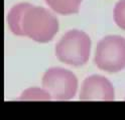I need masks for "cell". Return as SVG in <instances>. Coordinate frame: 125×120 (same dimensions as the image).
Listing matches in <instances>:
<instances>
[{
  "mask_svg": "<svg viewBox=\"0 0 125 120\" xmlns=\"http://www.w3.org/2000/svg\"><path fill=\"white\" fill-rule=\"evenodd\" d=\"M7 20L13 34L27 36L41 43L51 41L59 30V21L49 10L29 3L14 5Z\"/></svg>",
  "mask_w": 125,
  "mask_h": 120,
  "instance_id": "obj_1",
  "label": "cell"
},
{
  "mask_svg": "<svg viewBox=\"0 0 125 120\" xmlns=\"http://www.w3.org/2000/svg\"><path fill=\"white\" fill-rule=\"evenodd\" d=\"M91 39L81 30H70L56 45V55L60 61L72 66H83L88 62Z\"/></svg>",
  "mask_w": 125,
  "mask_h": 120,
  "instance_id": "obj_2",
  "label": "cell"
},
{
  "mask_svg": "<svg viewBox=\"0 0 125 120\" xmlns=\"http://www.w3.org/2000/svg\"><path fill=\"white\" fill-rule=\"evenodd\" d=\"M94 61L99 69L109 73H117L125 69V38L109 35L100 40Z\"/></svg>",
  "mask_w": 125,
  "mask_h": 120,
  "instance_id": "obj_3",
  "label": "cell"
},
{
  "mask_svg": "<svg viewBox=\"0 0 125 120\" xmlns=\"http://www.w3.org/2000/svg\"><path fill=\"white\" fill-rule=\"evenodd\" d=\"M42 87L54 100H70L76 95L78 79L68 69L53 67L44 73Z\"/></svg>",
  "mask_w": 125,
  "mask_h": 120,
  "instance_id": "obj_4",
  "label": "cell"
},
{
  "mask_svg": "<svg viewBox=\"0 0 125 120\" xmlns=\"http://www.w3.org/2000/svg\"><path fill=\"white\" fill-rule=\"evenodd\" d=\"M114 98V87L106 77L91 75L84 80L80 92V100L113 101Z\"/></svg>",
  "mask_w": 125,
  "mask_h": 120,
  "instance_id": "obj_5",
  "label": "cell"
},
{
  "mask_svg": "<svg viewBox=\"0 0 125 120\" xmlns=\"http://www.w3.org/2000/svg\"><path fill=\"white\" fill-rule=\"evenodd\" d=\"M45 3L57 13L68 15L79 11L82 0H45Z\"/></svg>",
  "mask_w": 125,
  "mask_h": 120,
  "instance_id": "obj_6",
  "label": "cell"
},
{
  "mask_svg": "<svg viewBox=\"0 0 125 120\" xmlns=\"http://www.w3.org/2000/svg\"><path fill=\"white\" fill-rule=\"evenodd\" d=\"M113 17L117 26L125 30V0H120L116 3L113 11Z\"/></svg>",
  "mask_w": 125,
  "mask_h": 120,
  "instance_id": "obj_7",
  "label": "cell"
}]
</instances>
